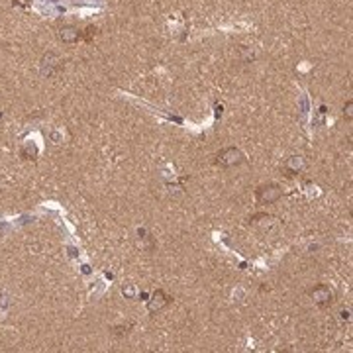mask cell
I'll list each match as a JSON object with an SVG mask.
<instances>
[{"mask_svg":"<svg viewBox=\"0 0 353 353\" xmlns=\"http://www.w3.org/2000/svg\"><path fill=\"white\" fill-rule=\"evenodd\" d=\"M79 30L77 28H73V26H65V28H61V32H59V38L63 40V42H67V43H73V42H77L79 40Z\"/></svg>","mask_w":353,"mask_h":353,"instance_id":"cell-5","label":"cell"},{"mask_svg":"<svg viewBox=\"0 0 353 353\" xmlns=\"http://www.w3.org/2000/svg\"><path fill=\"white\" fill-rule=\"evenodd\" d=\"M347 118H351V102H347Z\"/></svg>","mask_w":353,"mask_h":353,"instance_id":"cell-6","label":"cell"},{"mask_svg":"<svg viewBox=\"0 0 353 353\" xmlns=\"http://www.w3.org/2000/svg\"><path fill=\"white\" fill-rule=\"evenodd\" d=\"M312 300L318 304V306H326V304H330L332 302V291L328 289V287H324V285H320V287H316L312 292Z\"/></svg>","mask_w":353,"mask_h":353,"instance_id":"cell-3","label":"cell"},{"mask_svg":"<svg viewBox=\"0 0 353 353\" xmlns=\"http://www.w3.org/2000/svg\"><path fill=\"white\" fill-rule=\"evenodd\" d=\"M171 302V296H167L163 291H157V292H153V298H151V302H149V310L151 312H159L161 308H165L167 304Z\"/></svg>","mask_w":353,"mask_h":353,"instance_id":"cell-4","label":"cell"},{"mask_svg":"<svg viewBox=\"0 0 353 353\" xmlns=\"http://www.w3.org/2000/svg\"><path fill=\"white\" fill-rule=\"evenodd\" d=\"M246 161L244 153L240 149H235V147H226L222 149L218 155H216V163L224 169H229V167H235V165H242Z\"/></svg>","mask_w":353,"mask_h":353,"instance_id":"cell-1","label":"cell"},{"mask_svg":"<svg viewBox=\"0 0 353 353\" xmlns=\"http://www.w3.org/2000/svg\"><path fill=\"white\" fill-rule=\"evenodd\" d=\"M281 188L277 187V185H265V187H259L257 188V202L259 204H273V202H277L279 198H281Z\"/></svg>","mask_w":353,"mask_h":353,"instance_id":"cell-2","label":"cell"}]
</instances>
